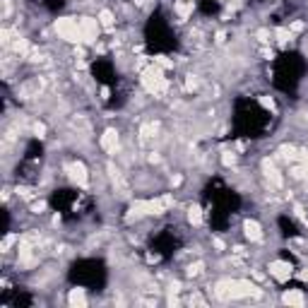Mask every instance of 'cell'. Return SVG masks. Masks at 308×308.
Segmentation results:
<instances>
[{
	"instance_id": "obj_1",
	"label": "cell",
	"mask_w": 308,
	"mask_h": 308,
	"mask_svg": "<svg viewBox=\"0 0 308 308\" xmlns=\"http://www.w3.org/2000/svg\"><path fill=\"white\" fill-rule=\"evenodd\" d=\"M217 294L229 299H246V296H258L260 289L248 279H222L217 284Z\"/></svg>"
},
{
	"instance_id": "obj_2",
	"label": "cell",
	"mask_w": 308,
	"mask_h": 308,
	"mask_svg": "<svg viewBox=\"0 0 308 308\" xmlns=\"http://www.w3.org/2000/svg\"><path fill=\"white\" fill-rule=\"evenodd\" d=\"M56 34L70 41V44H80L82 41V32H80V22L75 17H61L56 19Z\"/></svg>"
},
{
	"instance_id": "obj_3",
	"label": "cell",
	"mask_w": 308,
	"mask_h": 308,
	"mask_svg": "<svg viewBox=\"0 0 308 308\" xmlns=\"http://www.w3.org/2000/svg\"><path fill=\"white\" fill-rule=\"evenodd\" d=\"M142 84H145V89H147V92H152V94L164 92V89H166V80H164L162 67H159V65L147 67V70L142 72Z\"/></svg>"
},
{
	"instance_id": "obj_4",
	"label": "cell",
	"mask_w": 308,
	"mask_h": 308,
	"mask_svg": "<svg viewBox=\"0 0 308 308\" xmlns=\"http://www.w3.org/2000/svg\"><path fill=\"white\" fill-rule=\"evenodd\" d=\"M99 29H101L99 19H94V17H82V19H80L82 44H97V39H99Z\"/></svg>"
},
{
	"instance_id": "obj_5",
	"label": "cell",
	"mask_w": 308,
	"mask_h": 308,
	"mask_svg": "<svg viewBox=\"0 0 308 308\" xmlns=\"http://www.w3.org/2000/svg\"><path fill=\"white\" fill-rule=\"evenodd\" d=\"M267 270H270V275H272L277 282H287V279L292 277V270H294V267H292L287 260H272Z\"/></svg>"
},
{
	"instance_id": "obj_6",
	"label": "cell",
	"mask_w": 308,
	"mask_h": 308,
	"mask_svg": "<svg viewBox=\"0 0 308 308\" xmlns=\"http://www.w3.org/2000/svg\"><path fill=\"white\" fill-rule=\"evenodd\" d=\"M67 176L80 185V188H87V183H89V176H87V169H84L82 162H72V164H67Z\"/></svg>"
},
{
	"instance_id": "obj_7",
	"label": "cell",
	"mask_w": 308,
	"mask_h": 308,
	"mask_svg": "<svg viewBox=\"0 0 308 308\" xmlns=\"http://www.w3.org/2000/svg\"><path fill=\"white\" fill-rule=\"evenodd\" d=\"M243 234H246L248 241H253V243L262 241V227H260L255 219H246V222H243Z\"/></svg>"
},
{
	"instance_id": "obj_8",
	"label": "cell",
	"mask_w": 308,
	"mask_h": 308,
	"mask_svg": "<svg viewBox=\"0 0 308 308\" xmlns=\"http://www.w3.org/2000/svg\"><path fill=\"white\" fill-rule=\"evenodd\" d=\"M99 145H101V149H104V152L113 154V152H116V147H118V132H116L113 128H109V130L101 135V142H99Z\"/></svg>"
},
{
	"instance_id": "obj_9",
	"label": "cell",
	"mask_w": 308,
	"mask_h": 308,
	"mask_svg": "<svg viewBox=\"0 0 308 308\" xmlns=\"http://www.w3.org/2000/svg\"><path fill=\"white\" fill-rule=\"evenodd\" d=\"M282 301L287 304V306H306V296L299 292V289H289V292H284V296H282Z\"/></svg>"
},
{
	"instance_id": "obj_10",
	"label": "cell",
	"mask_w": 308,
	"mask_h": 308,
	"mask_svg": "<svg viewBox=\"0 0 308 308\" xmlns=\"http://www.w3.org/2000/svg\"><path fill=\"white\" fill-rule=\"evenodd\" d=\"M67 304L72 308H84L87 306V294H84V289H70V294H67Z\"/></svg>"
},
{
	"instance_id": "obj_11",
	"label": "cell",
	"mask_w": 308,
	"mask_h": 308,
	"mask_svg": "<svg viewBox=\"0 0 308 308\" xmlns=\"http://www.w3.org/2000/svg\"><path fill=\"white\" fill-rule=\"evenodd\" d=\"M97 19H99L101 29H106V32H111V29H113V24H116V17H113V12H111V10H101Z\"/></svg>"
},
{
	"instance_id": "obj_12",
	"label": "cell",
	"mask_w": 308,
	"mask_h": 308,
	"mask_svg": "<svg viewBox=\"0 0 308 308\" xmlns=\"http://www.w3.org/2000/svg\"><path fill=\"white\" fill-rule=\"evenodd\" d=\"M188 222H190L193 227H200V224H202V210H200L197 205H190V207H188Z\"/></svg>"
},
{
	"instance_id": "obj_13",
	"label": "cell",
	"mask_w": 308,
	"mask_h": 308,
	"mask_svg": "<svg viewBox=\"0 0 308 308\" xmlns=\"http://www.w3.org/2000/svg\"><path fill=\"white\" fill-rule=\"evenodd\" d=\"M262 166H265V174H267V178H270L272 183H275V185H282V178H279V171H277V169H275V166H272L270 162H265Z\"/></svg>"
},
{
	"instance_id": "obj_14",
	"label": "cell",
	"mask_w": 308,
	"mask_h": 308,
	"mask_svg": "<svg viewBox=\"0 0 308 308\" xmlns=\"http://www.w3.org/2000/svg\"><path fill=\"white\" fill-rule=\"evenodd\" d=\"M275 36H277V41H279V44H289V41H292V32H289V29H284V27H279V29L275 32Z\"/></svg>"
},
{
	"instance_id": "obj_15",
	"label": "cell",
	"mask_w": 308,
	"mask_h": 308,
	"mask_svg": "<svg viewBox=\"0 0 308 308\" xmlns=\"http://www.w3.org/2000/svg\"><path fill=\"white\" fill-rule=\"evenodd\" d=\"M176 10H178V15H181V17H188V15H190V10H193V0L178 2V5H176Z\"/></svg>"
},
{
	"instance_id": "obj_16",
	"label": "cell",
	"mask_w": 308,
	"mask_h": 308,
	"mask_svg": "<svg viewBox=\"0 0 308 308\" xmlns=\"http://www.w3.org/2000/svg\"><path fill=\"white\" fill-rule=\"evenodd\" d=\"M279 152H282V157H284V159H296V147H292V145H289V147L284 145Z\"/></svg>"
},
{
	"instance_id": "obj_17",
	"label": "cell",
	"mask_w": 308,
	"mask_h": 308,
	"mask_svg": "<svg viewBox=\"0 0 308 308\" xmlns=\"http://www.w3.org/2000/svg\"><path fill=\"white\" fill-rule=\"evenodd\" d=\"M15 51H17V53H27V51H29V44H27L24 39H19V41H15Z\"/></svg>"
},
{
	"instance_id": "obj_18",
	"label": "cell",
	"mask_w": 308,
	"mask_h": 308,
	"mask_svg": "<svg viewBox=\"0 0 308 308\" xmlns=\"http://www.w3.org/2000/svg\"><path fill=\"white\" fill-rule=\"evenodd\" d=\"M197 84H200V82H197V77H195V75H188V80H185V87L193 92V89H197Z\"/></svg>"
},
{
	"instance_id": "obj_19",
	"label": "cell",
	"mask_w": 308,
	"mask_h": 308,
	"mask_svg": "<svg viewBox=\"0 0 308 308\" xmlns=\"http://www.w3.org/2000/svg\"><path fill=\"white\" fill-rule=\"evenodd\" d=\"M200 272H202V262H195V265L188 267V275H190V277H197Z\"/></svg>"
},
{
	"instance_id": "obj_20",
	"label": "cell",
	"mask_w": 308,
	"mask_h": 308,
	"mask_svg": "<svg viewBox=\"0 0 308 308\" xmlns=\"http://www.w3.org/2000/svg\"><path fill=\"white\" fill-rule=\"evenodd\" d=\"M222 162H224L227 166H231V164L236 162V154H234V152H224V157H222Z\"/></svg>"
},
{
	"instance_id": "obj_21",
	"label": "cell",
	"mask_w": 308,
	"mask_h": 308,
	"mask_svg": "<svg viewBox=\"0 0 308 308\" xmlns=\"http://www.w3.org/2000/svg\"><path fill=\"white\" fill-rule=\"evenodd\" d=\"M15 241H17V234H10V236L2 241V250H10V246H12Z\"/></svg>"
},
{
	"instance_id": "obj_22",
	"label": "cell",
	"mask_w": 308,
	"mask_h": 308,
	"mask_svg": "<svg viewBox=\"0 0 308 308\" xmlns=\"http://www.w3.org/2000/svg\"><path fill=\"white\" fill-rule=\"evenodd\" d=\"M154 63H157L159 67H169V65H171V61H166V56H157V58H154Z\"/></svg>"
},
{
	"instance_id": "obj_23",
	"label": "cell",
	"mask_w": 308,
	"mask_h": 308,
	"mask_svg": "<svg viewBox=\"0 0 308 308\" xmlns=\"http://www.w3.org/2000/svg\"><path fill=\"white\" fill-rule=\"evenodd\" d=\"M260 104H262L265 109H270V111H275V101H272V99H267V97H262V99H260Z\"/></svg>"
},
{
	"instance_id": "obj_24",
	"label": "cell",
	"mask_w": 308,
	"mask_h": 308,
	"mask_svg": "<svg viewBox=\"0 0 308 308\" xmlns=\"http://www.w3.org/2000/svg\"><path fill=\"white\" fill-rule=\"evenodd\" d=\"M34 132H36L39 137H44V132H46V128H44V123H36V125H34Z\"/></svg>"
},
{
	"instance_id": "obj_25",
	"label": "cell",
	"mask_w": 308,
	"mask_h": 308,
	"mask_svg": "<svg viewBox=\"0 0 308 308\" xmlns=\"http://www.w3.org/2000/svg\"><path fill=\"white\" fill-rule=\"evenodd\" d=\"M301 29H304V22H294V24L289 27V32H292V34H294V32H301Z\"/></svg>"
},
{
	"instance_id": "obj_26",
	"label": "cell",
	"mask_w": 308,
	"mask_h": 308,
	"mask_svg": "<svg viewBox=\"0 0 308 308\" xmlns=\"http://www.w3.org/2000/svg\"><path fill=\"white\" fill-rule=\"evenodd\" d=\"M32 210L39 214V212H44V210H46V202H34V207H32Z\"/></svg>"
},
{
	"instance_id": "obj_27",
	"label": "cell",
	"mask_w": 308,
	"mask_h": 308,
	"mask_svg": "<svg viewBox=\"0 0 308 308\" xmlns=\"http://www.w3.org/2000/svg\"><path fill=\"white\" fill-rule=\"evenodd\" d=\"M267 36H270L267 29H260V32H258V39H260V41H267Z\"/></svg>"
},
{
	"instance_id": "obj_28",
	"label": "cell",
	"mask_w": 308,
	"mask_h": 308,
	"mask_svg": "<svg viewBox=\"0 0 308 308\" xmlns=\"http://www.w3.org/2000/svg\"><path fill=\"white\" fill-rule=\"evenodd\" d=\"M304 277H306V279H308V270H306V272H304Z\"/></svg>"
}]
</instances>
